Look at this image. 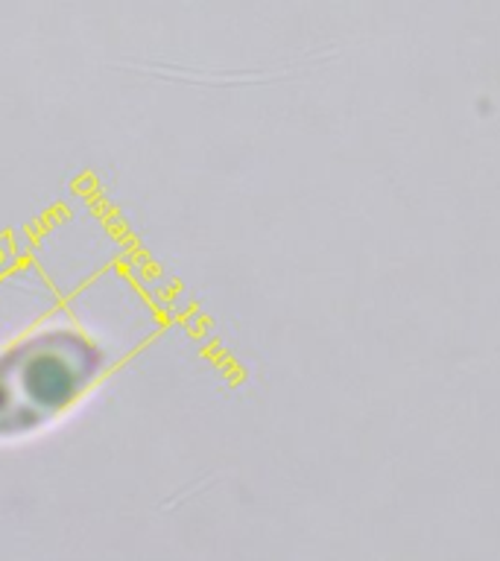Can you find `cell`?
Wrapping results in <instances>:
<instances>
[{"label": "cell", "instance_id": "1", "mask_svg": "<svg viewBox=\"0 0 500 561\" xmlns=\"http://www.w3.org/2000/svg\"><path fill=\"white\" fill-rule=\"evenodd\" d=\"M91 375V354L68 333L12 351L0 363V433L50 421Z\"/></svg>", "mask_w": 500, "mask_h": 561}]
</instances>
